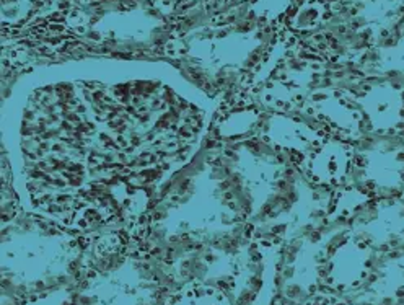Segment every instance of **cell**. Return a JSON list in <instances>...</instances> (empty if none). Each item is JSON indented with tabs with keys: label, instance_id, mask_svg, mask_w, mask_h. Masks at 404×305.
I'll return each instance as SVG.
<instances>
[{
	"label": "cell",
	"instance_id": "5bb4252c",
	"mask_svg": "<svg viewBox=\"0 0 404 305\" xmlns=\"http://www.w3.org/2000/svg\"><path fill=\"white\" fill-rule=\"evenodd\" d=\"M396 305H397V303H396Z\"/></svg>",
	"mask_w": 404,
	"mask_h": 305
},
{
	"label": "cell",
	"instance_id": "8992f818",
	"mask_svg": "<svg viewBox=\"0 0 404 305\" xmlns=\"http://www.w3.org/2000/svg\"><path fill=\"white\" fill-rule=\"evenodd\" d=\"M393 295H394L396 298L404 297V284H399V285H397V287L393 290Z\"/></svg>",
	"mask_w": 404,
	"mask_h": 305
},
{
	"label": "cell",
	"instance_id": "8fae6325",
	"mask_svg": "<svg viewBox=\"0 0 404 305\" xmlns=\"http://www.w3.org/2000/svg\"><path fill=\"white\" fill-rule=\"evenodd\" d=\"M399 233H401V235L404 237V227H402V229H401V232H399Z\"/></svg>",
	"mask_w": 404,
	"mask_h": 305
},
{
	"label": "cell",
	"instance_id": "3957f363",
	"mask_svg": "<svg viewBox=\"0 0 404 305\" xmlns=\"http://www.w3.org/2000/svg\"><path fill=\"white\" fill-rule=\"evenodd\" d=\"M386 255H388L389 263H396V261H399V259L404 258V251L401 248H391Z\"/></svg>",
	"mask_w": 404,
	"mask_h": 305
},
{
	"label": "cell",
	"instance_id": "9c48e42d",
	"mask_svg": "<svg viewBox=\"0 0 404 305\" xmlns=\"http://www.w3.org/2000/svg\"><path fill=\"white\" fill-rule=\"evenodd\" d=\"M388 103H378V106H376V111H386L388 109Z\"/></svg>",
	"mask_w": 404,
	"mask_h": 305
},
{
	"label": "cell",
	"instance_id": "7c38bea8",
	"mask_svg": "<svg viewBox=\"0 0 404 305\" xmlns=\"http://www.w3.org/2000/svg\"><path fill=\"white\" fill-rule=\"evenodd\" d=\"M401 250H402V251H404V243H402V246H401Z\"/></svg>",
	"mask_w": 404,
	"mask_h": 305
},
{
	"label": "cell",
	"instance_id": "ba28073f",
	"mask_svg": "<svg viewBox=\"0 0 404 305\" xmlns=\"http://www.w3.org/2000/svg\"><path fill=\"white\" fill-rule=\"evenodd\" d=\"M396 214H397V217L404 220V204H397L396 206Z\"/></svg>",
	"mask_w": 404,
	"mask_h": 305
},
{
	"label": "cell",
	"instance_id": "277c9868",
	"mask_svg": "<svg viewBox=\"0 0 404 305\" xmlns=\"http://www.w3.org/2000/svg\"><path fill=\"white\" fill-rule=\"evenodd\" d=\"M354 162H355V165H357V167H362V168H363L365 165H367L368 159L365 157V155H360V154H358V155H354Z\"/></svg>",
	"mask_w": 404,
	"mask_h": 305
},
{
	"label": "cell",
	"instance_id": "7a4b0ae2",
	"mask_svg": "<svg viewBox=\"0 0 404 305\" xmlns=\"http://www.w3.org/2000/svg\"><path fill=\"white\" fill-rule=\"evenodd\" d=\"M386 242H388V245L391 246V248H401L402 243H404V237L401 235V233L391 232V233H388Z\"/></svg>",
	"mask_w": 404,
	"mask_h": 305
},
{
	"label": "cell",
	"instance_id": "52a82bcc",
	"mask_svg": "<svg viewBox=\"0 0 404 305\" xmlns=\"http://www.w3.org/2000/svg\"><path fill=\"white\" fill-rule=\"evenodd\" d=\"M393 127L396 129L397 132H401L402 129H404V119H397V121L394 122V124H393Z\"/></svg>",
	"mask_w": 404,
	"mask_h": 305
},
{
	"label": "cell",
	"instance_id": "6da1fadb",
	"mask_svg": "<svg viewBox=\"0 0 404 305\" xmlns=\"http://www.w3.org/2000/svg\"><path fill=\"white\" fill-rule=\"evenodd\" d=\"M404 148V139L399 134H388L384 132L381 135V144H380V150L384 154H396L397 150Z\"/></svg>",
	"mask_w": 404,
	"mask_h": 305
},
{
	"label": "cell",
	"instance_id": "4fadbf2b",
	"mask_svg": "<svg viewBox=\"0 0 404 305\" xmlns=\"http://www.w3.org/2000/svg\"><path fill=\"white\" fill-rule=\"evenodd\" d=\"M402 106H404V105H402Z\"/></svg>",
	"mask_w": 404,
	"mask_h": 305
},
{
	"label": "cell",
	"instance_id": "5b68a950",
	"mask_svg": "<svg viewBox=\"0 0 404 305\" xmlns=\"http://www.w3.org/2000/svg\"><path fill=\"white\" fill-rule=\"evenodd\" d=\"M394 162L399 165H404V148H401V150H397L394 154Z\"/></svg>",
	"mask_w": 404,
	"mask_h": 305
},
{
	"label": "cell",
	"instance_id": "30bf717a",
	"mask_svg": "<svg viewBox=\"0 0 404 305\" xmlns=\"http://www.w3.org/2000/svg\"><path fill=\"white\" fill-rule=\"evenodd\" d=\"M397 134H399V135H401V137L404 139V129H402V131H401V132H397Z\"/></svg>",
	"mask_w": 404,
	"mask_h": 305
}]
</instances>
